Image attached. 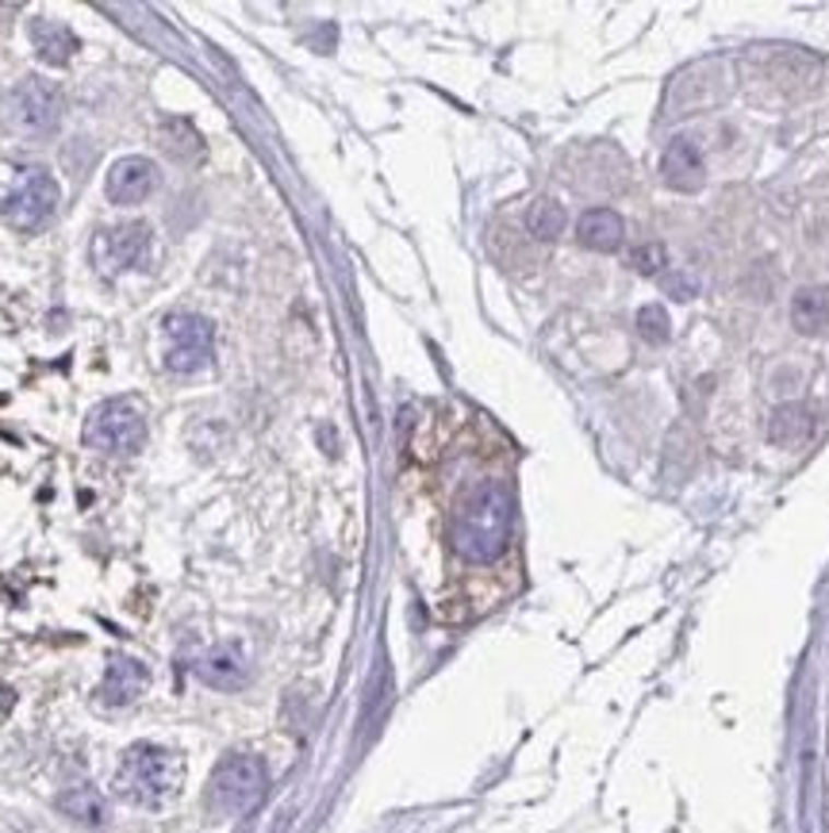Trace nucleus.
<instances>
[{"label": "nucleus", "mask_w": 829, "mask_h": 833, "mask_svg": "<svg viewBox=\"0 0 829 833\" xmlns=\"http://www.w3.org/2000/svg\"><path fill=\"white\" fill-rule=\"evenodd\" d=\"M511 523H515V500H511L507 484L484 480L457 507L449 542H454L457 558L472 561V565H488L507 550Z\"/></svg>", "instance_id": "f257e3e1"}, {"label": "nucleus", "mask_w": 829, "mask_h": 833, "mask_svg": "<svg viewBox=\"0 0 829 833\" xmlns=\"http://www.w3.org/2000/svg\"><path fill=\"white\" fill-rule=\"evenodd\" d=\"M185 779V764L177 753L162 746H135L127 749L124 764L116 772V795H124L135 807H162Z\"/></svg>", "instance_id": "f03ea898"}, {"label": "nucleus", "mask_w": 829, "mask_h": 833, "mask_svg": "<svg viewBox=\"0 0 829 833\" xmlns=\"http://www.w3.org/2000/svg\"><path fill=\"white\" fill-rule=\"evenodd\" d=\"M269 787V772L258 756L250 753H231L220 761V769L212 772V784H208V807L223 818L246 814L261 802Z\"/></svg>", "instance_id": "7ed1b4c3"}, {"label": "nucleus", "mask_w": 829, "mask_h": 833, "mask_svg": "<svg viewBox=\"0 0 829 833\" xmlns=\"http://www.w3.org/2000/svg\"><path fill=\"white\" fill-rule=\"evenodd\" d=\"M4 124L9 131L24 134V139H43V134L58 131L62 124V93L50 81L27 78L4 96Z\"/></svg>", "instance_id": "20e7f679"}, {"label": "nucleus", "mask_w": 829, "mask_h": 833, "mask_svg": "<svg viewBox=\"0 0 829 833\" xmlns=\"http://www.w3.org/2000/svg\"><path fill=\"white\" fill-rule=\"evenodd\" d=\"M58 200H62V192H58V181L47 169H24L9 189V197H4V204H0V212L12 227L35 231L55 215Z\"/></svg>", "instance_id": "39448f33"}, {"label": "nucleus", "mask_w": 829, "mask_h": 833, "mask_svg": "<svg viewBox=\"0 0 829 833\" xmlns=\"http://www.w3.org/2000/svg\"><path fill=\"white\" fill-rule=\"evenodd\" d=\"M85 442L104 454H119V457H131L142 449L147 442V423L142 415L131 408V403H101V408L89 415L85 423Z\"/></svg>", "instance_id": "423d86ee"}, {"label": "nucleus", "mask_w": 829, "mask_h": 833, "mask_svg": "<svg viewBox=\"0 0 829 833\" xmlns=\"http://www.w3.org/2000/svg\"><path fill=\"white\" fill-rule=\"evenodd\" d=\"M165 365L173 373H200L203 365L212 362V322L203 315L177 312L165 319Z\"/></svg>", "instance_id": "0eeeda50"}, {"label": "nucleus", "mask_w": 829, "mask_h": 833, "mask_svg": "<svg viewBox=\"0 0 829 833\" xmlns=\"http://www.w3.org/2000/svg\"><path fill=\"white\" fill-rule=\"evenodd\" d=\"M150 250V227L147 223H124V227L101 231L93 238V266L101 269L104 277L124 273V269H135Z\"/></svg>", "instance_id": "6e6552de"}, {"label": "nucleus", "mask_w": 829, "mask_h": 833, "mask_svg": "<svg viewBox=\"0 0 829 833\" xmlns=\"http://www.w3.org/2000/svg\"><path fill=\"white\" fill-rule=\"evenodd\" d=\"M157 189V165L150 157H119L116 165L108 169V200L112 204L135 208Z\"/></svg>", "instance_id": "1a4fd4ad"}, {"label": "nucleus", "mask_w": 829, "mask_h": 833, "mask_svg": "<svg viewBox=\"0 0 829 833\" xmlns=\"http://www.w3.org/2000/svg\"><path fill=\"white\" fill-rule=\"evenodd\" d=\"M147 684H150V672H147V665H142V660L116 657L108 665V672H104L96 700H101L104 707H131V703L139 700L142 692H147Z\"/></svg>", "instance_id": "9d476101"}, {"label": "nucleus", "mask_w": 829, "mask_h": 833, "mask_svg": "<svg viewBox=\"0 0 829 833\" xmlns=\"http://www.w3.org/2000/svg\"><path fill=\"white\" fill-rule=\"evenodd\" d=\"M196 677L215 692H238L246 684V657L238 645H215L196 660Z\"/></svg>", "instance_id": "9b49d317"}, {"label": "nucleus", "mask_w": 829, "mask_h": 833, "mask_svg": "<svg viewBox=\"0 0 829 833\" xmlns=\"http://www.w3.org/2000/svg\"><path fill=\"white\" fill-rule=\"evenodd\" d=\"M661 174H665V181L673 185V189L680 192H696L699 185H703V154L696 150V142L688 139H676L673 146L665 150V157H661Z\"/></svg>", "instance_id": "f8f14e48"}, {"label": "nucleus", "mask_w": 829, "mask_h": 833, "mask_svg": "<svg viewBox=\"0 0 829 833\" xmlns=\"http://www.w3.org/2000/svg\"><path fill=\"white\" fill-rule=\"evenodd\" d=\"M576 235H580V243H584L587 250L610 254V250H618V246H622V235H627V227H622L618 212H610V208H592V212L580 215Z\"/></svg>", "instance_id": "ddd939ff"}, {"label": "nucleus", "mask_w": 829, "mask_h": 833, "mask_svg": "<svg viewBox=\"0 0 829 833\" xmlns=\"http://www.w3.org/2000/svg\"><path fill=\"white\" fill-rule=\"evenodd\" d=\"M32 43L43 62L50 66H66L73 58V50H78L73 32L66 24H58V20H32Z\"/></svg>", "instance_id": "4468645a"}, {"label": "nucleus", "mask_w": 829, "mask_h": 833, "mask_svg": "<svg viewBox=\"0 0 829 833\" xmlns=\"http://www.w3.org/2000/svg\"><path fill=\"white\" fill-rule=\"evenodd\" d=\"M58 810L66 818H73V822L93 825V830H101L108 822V802H104V795L96 787H70V791H62L58 795Z\"/></svg>", "instance_id": "2eb2a0df"}, {"label": "nucleus", "mask_w": 829, "mask_h": 833, "mask_svg": "<svg viewBox=\"0 0 829 833\" xmlns=\"http://www.w3.org/2000/svg\"><path fill=\"white\" fill-rule=\"evenodd\" d=\"M791 322L803 335H821L829 327V292L826 289H798L791 300Z\"/></svg>", "instance_id": "dca6fc26"}, {"label": "nucleus", "mask_w": 829, "mask_h": 833, "mask_svg": "<svg viewBox=\"0 0 829 833\" xmlns=\"http://www.w3.org/2000/svg\"><path fill=\"white\" fill-rule=\"evenodd\" d=\"M806 434H810V411L798 408V403L775 408L772 423H768V438H772L775 446H798Z\"/></svg>", "instance_id": "f3484780"}, {"label": "nucleus", "mask_w": 829, "mask_h": 833, "mask_svg": "<svg viewBox=\"0 0 829 833\" xmlns=\"http://www.w3.org/2000/svg\"><path fill=\"white\" fill-rule=\"evenodd\" d=\"M526 223H530L534 238L553 243V238H561V231H564V208L557 204V200H538V204L530 208V215H526Z\"/></svg>", "instance_id": "a211bd4d"}, {"label": "nucleus", "mask_w": 829, "mask_h": 833, "mask_svg": "<svg viewBox=\"0 0 829 833\" xmlns=\"http://www.w3.org/2000/svg\"><path fill=\"white\" fill-rule=\"evenodd\" d=\"M638 330H642L645 342L661 347V342H668V335H673V322H668L665 307L653 304V307H642V315H638Z\"/></svg>", "instance_id": "6ab92c4d"}, {"label": "nucleus", "mask_w": 829, "mask_h": 833, "mask_svg": "<svg viewBox=\"0 0 829 833\" xmlns=\"http://www.w3.org/2000/svg\"><path fill=\"white\" fill-rule=\"evenodd\" d=\"M634 269L638 273H645V277H653V273H661V269L668 266V258H665V246L661 243H645V246H638L634 250Z\"/></svg>", "instance_id": "aec40b11"}]
</instances>
